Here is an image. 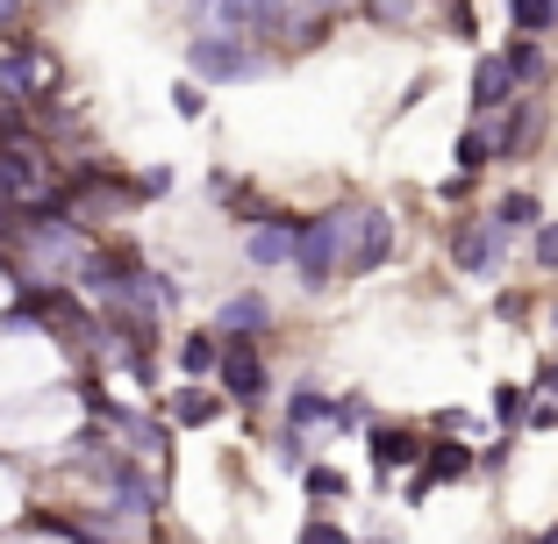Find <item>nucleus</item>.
<instances>
[{
	"instance_id": "obj_17",
	"label": "nucleus",
	"mask_w": 558,
	"mask_h": 544,
	"mask_svg": "<svg viewBox=\"0 0 558 544\" xmlns=\"http://www.w3.org/2000/svg\"><path fill=\"white\" fill-rule=\"evenodd\" d=\"M494 166H501V158H494V130H487V116H465V122H459V136H451V172H473V180H487Z\"/></svg>"
},
{
	"instance_id": "obj_18",
	"label": "nucleus",
	"mask_w": 558,
	"mask_h": 544,
	"mask_svg": "<svg viewBox=\"0 0 558 544\" xmlns=\"http://www.w3.org/2000/svg\"><path fill=\"white\" fill-rule=\"evenodd\" d=\"M301 495H308V516H337L351 501V473L337 459H315L308 473H301Z\"/></svg>"
},
{
	"instance_id": "obj_28",
	"label": "nucleus",
	"mask_w": 558,
	"mask_h": 544,
	"mask_svg": "<svg viewBox=\"0 0 558 544\" xmlns=\"http://www.w3.org/2000/svg\"><path fill=\"white\" fill-rule=\"evenodd\" d=\"M523 437H558V401H551V395H530V409H523Z\"/></svg>"
},
{
	"instance_id": "obj_5",
	"label": "nucleus",
	"mask_w": 558,
	"mask_h": 544,
	"mask_svg": "<svg viewBox=\"0 0 558 544\" xmlns=\"http://www.w3.org/2000/svg\"><path fill=\"white\" fill-rule=\"evenodd\" d=\"M58 86H65V65H58V50L44 44V36H8L0 44V100H15V108H44V100H58Z\"/></svg>"
},
{
	"instance_id": "obj_2",
	"label": "nucleus",
	"mask_w": 558,
	"mask_h": 544,
	"mask_svg": "<svg viewBox=\"0 0 558 544\" xmlns=\"http://www.w3.org/2000/svg\"><path fill=\"white\" fill-rule=\"evenodd\" d=\"M515 258V237L494 222L487 208H451L444 215V265L459 273L465 287H501Z\"/></svg>"
},
{
	"instance_id": "obj_8",
	"label": "nucleus",
	"mask_w": 558,
	"mask_h": 544,
	"mask_svg": "<svg viewBox=\"0 0 558 544\" xmlns=\"http://www.w3.org/2000/svg\"><path fill=\"white\" fill-rule=\"evenodd\" d=\"M215 337H244V344H272L279 337V301L265 287H230V294H215L208 309Z\"/></svg>"
},
{
	"instance_id": "obj_35",
	"label": "nucleus",
	"mask_w": 558,
	"mask_h": 544,
	"mask_svg": "<svg viewBox=\"0 0 558 544\" xmlns=\"http://www.w3.org/2000/svg\"><path fill=\"white\" fill-rule=\"evenodd\" d=\"M401 495H409V509H423V501H429V495H437V487H429V480H423V473H409V487H401Z\"/></svg>"
},
{
	"instance_id": "obj_20",
	"label": "nucleus",
	"mask_w": 558,
	"mask_h": 544,
	"mask_svg": "<svg viewBox=\"0 0 558 544\" xmlns=\"http://www.w3.org/2000/svg\"><path fill=\"white\" fill-rule=\"evenodd\" d=\"M501 58H509V72H515V86H523V94H544V80H551V50H544V36H515L509 29Z\"/></svg>"
},
{
	"instance_id": "obj_13",
	"label": "nucleus",
	"mask_w": 558,
	"mask_h": 544,
	"mask_svg": "<svg viewBox=\"0 0 558 544\" xmlns=\"http://www.w3.org/2000/svg\"><path fill=\"white\" fill-rule=\"evenodd\" d=\"M329 415H337V387H323L315 373H301V379H287V387H279V423H287V430H308L315 445H323Z\"/></svg>"
},
{
	"instance_id": "obj_25",
	"label": "nucleus",
	"mask_w": 558,
	"mask_h": 544,
	"mask_svg": "<svg viewBox=\"0 0 558 544\" xmlns=\"http://www.w3.org/2000/svg\"><path fill=\"white\" fill-rule=\"evenodd\" d=\"M473 194H480V180H473V172H444V180L429 186V201H437L444 215H451V208H473Z\"/></svg>"
},
{
	"instance_id": "obj_15",
	"label": "nucleus",
	"mask_w": 558,
	"mask_h": 544,
	"mask_svg": "<svg viewBox=\"0 0 558 544\" xmlns=\"http://www.w3.org/2000/svg\"><path fill=\"white\" fill-rule=\"evenodd\" d=\"M415 473L429 480V487H459V480L480 473V451L465 445V437H444V430H429V445H423V466Z\"/></svg>"
},
{
	"instance_id": "obj_29",
	"label": "nucleus",
	"mask_w": 558,
	"mask_h": 544,
	"mask_svg": "<svg viewBox=\"0 0 558 544\" xmlns=\"http://www.w3.org/2000/svg\"><path fill=\"white\" fill-rule=\"evenodd\" d=\"M130 180H136V194H144V208H150V201H165L172 186H180V172L172 166H144V172H130Z\"/></svg>"
},
{
	"instance_id": "obj_22",
	"label": "nucleus",
	"mask_w": 558,
	"mask_h": 544,
	"mask_svg": "<svg viewBox=\"0 0 558 544\" xmlns=\"http://www.w3.org/2000/svg\"><path fill=\"white\" fill-rule=\"evenodd\" d=\"M530 395H537L530 379H494V395H487V415H494L501 430H523V409H530Z\"/></svg>"
},
{
	"instance_id": "obj_38",
	"label": "nucleus",
	"mask_w": 558,
	"mask_h": 544,
	"mask_svg": "<svg viewBox=\"0 0 558 544\" xmlns=\"http://www.w3.org/2000/svg\"><path fill=\"white\" fill-rule=\"evenodd\" d=\"M29 8H44V0H29Z\"/></svg>"
},
{
	"instance_id": "obj_32",
	"label": "nucleus",
	"mask_w": 558,
	"mask_h": 544,
	"mask_svg": "<svg viewBox=\"0 0 558 544\" xmlns=\"http://www.w3.org/2000/svg\"><path fill=\"white\" fill-rule=\"evenodd\" d=\"M494 315H501V323H523V315H530V294H509V287H501V294H494Z\"/></svg>"
},
{
	"instance_id": "obj_9",
	"label": "nucleus",
	"mask_w": 558,
	"mask_h": 544,
	"mask_svg": "<svg viewBox=\"0 0 558 544\" xmlns=\"http://www.w3.org/2000/svg\"><path fill=\"white\" fill-rule=\"evenodd\" d=\"M544 122H551L544 94H515L501 116H487V130H494V158H501V166H523L530 150L544 144Z\"/></svg>"
},
{
	"instance_id": "obj_11",
	"label": "nucleus",
	"mask_w": 558,
	"mask_h": 544,
	"mask_svg": "<svg viewBox=\"0 0 558 544\" xmlns=\"http://www.w3.org/2000/svg\"><path fill=\"white\" fill-rule=\"evenodd\" d=\"M165 423L180 430V437H194V430H215L222 415H230V401H222V387L215 379H180V387H165L158 395Z\"/></svg>"
},
{
	"instance_id": "obj_3",
	"label": "nucleus",
	"mask_w": 558,
	"mask_h": 544,
	"mask_svg": "<svg viewBox=\"0 0 558 544\" xmlns=\"http://www.w3.org/2000/svg\"><path fill=\"white\" fill-rule=\"evenodd\" d=\"M65 166H72V158L50 144L44 130L0 136V208H44V201H58Z\"/></svg>"
},
{
	"instance_id": "obj_36",
	"label": "nucleus",
	"mask_w": 558,
	"mask_h": 544,
	"mask_svg": "<svg viewBox=\"0 0 558 544\" xmlns=\"http://www.w3.org/2000/svg\"><path fill=\"white\" fill-rule=\"evenodd\" d=\"M544 337H551V351H558V294L544 301Z\"/></svg>"
},
{
	"instance_id": "obj_27",
	"label": "nucleus",
	"mask_w": 558,
	"mask_h": 544,
	"mask_svg": "<svg viewBox=\"0 0 558 544\" xmlns=\"http://www.w3.org/2000/svg\"><path fill=\"white\" fill-rule=\"evenodd\" d=\"M444 8V29L459 36V44H480V15H473V0H437Z\"/></svg>"
},
{
	"instance_id": "obj_10",
	"label": "nucleus",
	"mask_w": 558,
	"mask_h": 544,
	"mask_svg": "<svg viewBox=\"0 0 558 544\" xmlns=\"http://www.w3.org/2000/svg\"><path fill=\"white\" fill-rule=\"evenodd\" d=\"M294 287H301V294H329V287H337V230H329V208L301 215V244H294Z\"/></svg>"
},
{
	"instance_id": "obj_34",
	"label": "nucleus",
	"mask_w": 558,
	"mask_h": 544,
	"mask_svg": "<svg viewBox=\"0 0 558 544\" xmlns=\"http://www.w3.org/2000/svg\"><path fill=\"white\" fill-rule=\"evenodd\" d=\"M359 544H401V523H387V516H373V523H365V537Z\"/></svg>"
},
{
	"instance_id": "obj_33",
	"label": "nucleus",
	"mask_w": 558,
	"mask_h": 544,
	"mask_svg": "<svg viewBox=\"0 0 558 544\" xmlns=\"http://www.w3.org/2000/svg\"><path fill=\"white\" fill-rule=\"evenodd\" d=\"M530 387H537V395H551V401H558V351H544V365H537V373H530Z\"/></svg>"
},
{
	"instance_id": "obj_7",
	"label": "nucleus",
	"mask_w": 558,
	"mask_h": 544,
	"mask_svg": "<svg viewBox=\"0 0 558 544\" xmlns=\"http://www.w3.org/2000/svg\"><path fill=\"white\" fill-rule=\"evenodd\" d=\"M359 445H365V466H373V495H395V473H415V466H423L429 430L423 423H401V415H379Z\"/></svg>"
},
{
	"instance_id": "obj_14",
	"label": "nucleus",
	"mask_w": 558,
	"mask_h": 544,
	"mask_svg": "<svg viewBox=\"0 0 558 544\" xmlns=\"http://www.w3.org/2000/svg\"><path fill=\"white\" fill-rule=\"evenodd\" d=\"M515 94H523V86H515L509 58H501V50H480L473 72H465V108H473V116H501Z\"/></svg>"
},
{
	"instance_id": "obj_1",
	"label": "nucleus",
	"mask_w": 558,
	"mask_h": 544,
	"mask_svg": "<svg viewBox=\"0 0 558 544\" xmlns=\"http://www.w3.org/2000/svg\"><path fill=\"white\" fill-rule=\"evenodd\" d=\"M329 230H337V280H373L401 251V215L379 201H337Z\"/></svg>"
},
{
	"instance_id": "obj_26",
	"label": "nucleus",
	"mask_w": 558,
	"mask_h": 544,
	"mask_svg": "<svg viewBox=\"0 0 558 544\" xmlns=\"http://www.w3.org/2000/svg\"><path fill=\"white\" fill-rule=\"evenodd\" d=\"M172 116L180 122H208V86L180 72V80H172Z\"/></svg>"
},
{
	"instance_id": "obj_4",
	"label": "nucleus",
	"mask_w": 558,
	"mask_h": 544,
	"mask_svg": "<svg viewBox=\"0 0 558 544\" xmlns=\"http://www.w3.org/2000/svg\"><path fill=\"white\" fill-rule=\"evenodd\" d=\"M180 65H186V80H201L215 94V86H251V80H265L272 50H265L258 36H236V29H186Z\"/></svg>"
},
{
	"instance_id": "obj_37",
	"label": "nucleus",
	"mask_w": 558,
	"mask_h": 544,
	"mask_svg": "<svg viewBox=\"0 0 558 544\" xmlns=\"http://www.w3.org/2000/svg\"><path fill=\"white\" fill-rule=\"evenodd\" d=\"M530 544H558V523H544V530H537V537H530Z\"/></svg>"
},
{
	"instance_id": "obj_21",
	"label": "nucleus",
	"mask_w": 558,
	"mask_h": 544,
	"mask_svg": "<svg viewBox=\"0 0 558 544\" xmlns=\"http://www.w3.org/2000/svg\"><path fill=\"white\" fill-rule=\"evenodd\" d=\"M265 466H272V473H287V480H301L315 466V437H308V430H287V423H279L272 437H265Z\"/></svg>"
},
{
	"instance_id": "obj_19",
	"label": "nucleus",
	"mask_w": 558,
	"mask_h": 544,
	"mask_svg": "<svg viewBox=\"0 0 558 544\" xmlns=\"http://www.w3.org/2000/svg\"><path fill=\"white\" fill-rule=\"evenodd\" d=\"M487 215H494L509 237H530V230L544 222V194H537V186H501V194L487 201Z\"/></svg>"
},
{
	"instance_id": "obj_6",
	"label": "nucleus",
	"mask_w": 558,
	"mask_h": 544,
	"mask_svg": "<svg viewBox=\"0 0 558 544\" xmlns=\"http://www.w3.org/2000/svg\"><path fill=\"white\" fill-rule=\"evenodd\" d=\"M215 387L236 415H258L265 401L279 395V365L272 344H244V337H222V359H215Z\"/></svg>"
},
{
	"instance_id": "obj_30",
	"label": "nucleus",
	"mask_w": 558,
	"mask_h": 544,
	"mask_svg": "<svg viewBox=\"0 0 558 544\" xmlns=\"http://www.w3.org/2000/svg\"><path fill=\"white\" fill-rule=\"evenodd\" d=\"M294 544H359V537H351V530L337 523V516H308V523H301V537H294Z\"/></svg>"
},
{
	"instance_id": "obj_23",
	"label": "nucleus",
	"mask_w": 558,
	"mask_h": 544,
	"mask_svg": "<svg viewBox=\"0 0 558 544\" xmlns=\"http://www.w3.org/2000/svg\"><path fill=\"white\" fill-rule=\"evenodd\" d=\"M501 8H509L515 36H551L558 29V0H501Z\"/></svg>"
},
{
	"instance_id": "obj_16",
	"label": "nucleus",
	"mask_w": 558,
	"mask_h": 544,
	"mask_svg": "<svg viewBox=\"0 0 558 544\" xmlns=\"http://www.w3.org/2000/svg\"><path fill=\"white\" fill-rule=\"evenodd\" d=\"M215 359H222L215 323H186V330L172 337V373H180V379H215Z\"/></svg>"
},
{
	"instance_id": "obj_31",
	"label": "nucleus",
	"mask_w": 558,
	"mask_h": 544,
	"mask_svg": "<svg viewBox=\"0 0 558 544\" xmlns=\"http://www.w3.org/2000/svg\"><path fill=\"white\" fill-rule=\"evenodd\" d=\"M29 29V0H0V44Z\"/></svg>"
},
{
	"instance_id": "obj_24",
	"label": "nucleus",
	"mask_w": 558,
	"mask_h": 544,
	"mask_svg": "<svg viewBox=\"0 0 558 544\" xmlns=\"http://www.w3.org/2000/svg\"><path fill=\"white\" fill-rule=\"evenodd\" d=\"M523 244H530V273L558 287V215H544V222H537V230L523 237Z\"/></svg>"
},
{
	"instance_id": "obj_12",
	"label": "nucleus",
	"mask_w": 558,
	"mask_h": 544,
	"mask_svg": "<svg viewBox=\"0 0 558 544\" xmlns=\"http://www.w3.org/2000/svg\"><path fill=\"white\" fill-rule=\"evenodd\" d=\"M294 244H301V215L272 208L265 222L244 230V265L251 273H294Z\"/></svg>"
}]
</instances>
